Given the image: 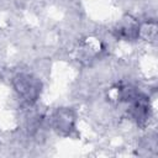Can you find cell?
Listing matches in <instances>:
<instances>
[{"label": "cell", "instance_id": "1", "mask_svg": "<svg viewBox=\"0 0 158 158\" xmlns=\"http://www.w3.org/2000/svg\"><path fill=\"white\" fill-rule=\"evenodd\" d=\"M14 88L25 102L32 104L40 95L41 83L37 80V78L30 74H19L14 79Z\"/></svg>", "mask_w": 158, "mask_h": 158}]
</instances>
